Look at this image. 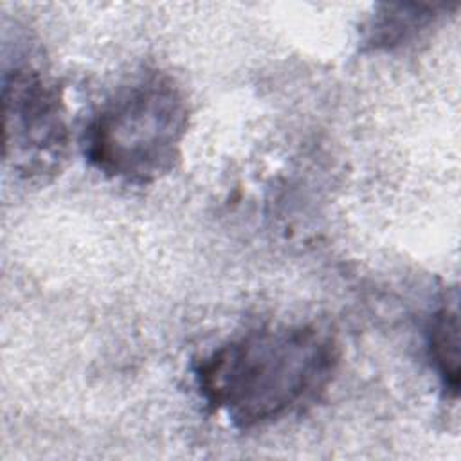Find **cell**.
Instances as JSON below:
<instances>
[{
	"instance_id": "4",
	"label": "cell",
	"mask_w": 461,
	"mask_h": 461,
	"mask_svg": "<svg viewBox=\"0 0 461 461\" xmlns=\"http://www.w3.org/2000/svg\"><path fill=\"white\" fill-rule=\"evenodd\" d=\"M438 16L434 5L384 4L367 22L364 43L373 50H391L412 41Z\"/></svg>"
},
{
	"instance_id": "1",
	"label": "cell",
	"mask_w": 461,
	"mask_h": 461,
	"mask_svg": "<svg viewBox=\"0 0 461 461\" xmlns=\"http://www.w3.org/2000/svg\"><path fill=\"white\" fill-rule=\"evenodd\" d=\"M340 348L312 324L250 328L194 364L200 396L240 430L274 425L315 405L333 382Z\"/></svg>"
},
{
	"instance_id": "2",
	"label": "cell",
	"mask_w": 461,
	"mask_h": 461,
	"mask_svg": "<svg viewBox=\"0 0 461 461\" xmlns=\"http://www.w3.org/2000/svg\"><path fill=\"white\" fill-rule=\"evenodd\" d=\"M189 128L184 88L158 68L115 88L85 128V157L103 175L135 185L169 175Z\"/></svg>"
},
{
	"instance_id": "3",
	"label": "cell",
	"mask_w": 461,
	"mask_h": 461,
	"mask_svg": "<svg viewBox=\"0 0 461 461\" xmlns=\"http://www.w3.org/2000/svg\"><path fill=\"white\" fill-rule=\"evenodd\" d=\"M4 162L20 180L45 182L67 160L70 128L61 88L32 63L4 70Z\"/></svg>"
},
{
	"instance_id": "5",
	"label": "cell",
	"mask_w": 461,
	"mask_h": 461,
	"mask_svg": "<svg viewBox=\"0 0 461 461\" xmlns=\"http://www.w3.org/2000/svg\"><path fill=\"white\" fill-rule=\"evenodd\" d=\"M429 360L452 400L459 394V319L456 308L441 306L432 313L427 324Z\"/></svg>"
}]
</instances>
